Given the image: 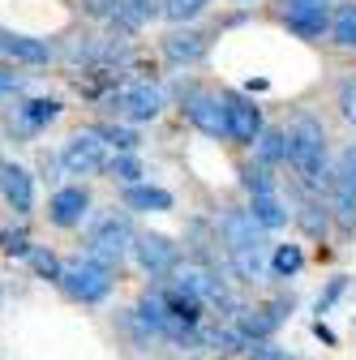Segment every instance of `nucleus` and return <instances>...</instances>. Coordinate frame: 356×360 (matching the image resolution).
Wrapping results in <instances>:
<instances>
[{
  "instance_id": "nucleus-1",
  "label": "nucleus",
  "mask_w": 356,
  "mask_h": 360,
  "mask_svg": "<svg viewBox=\"0 0 356 360\" xmlns=\"http://www.w3.org/2000/svg\"><path fill=\"white\" fill-rule=\"evenodd\" d=\"M288 163L296 167V176L305 180L309 189H326L331 185V167H326V129L300 112L288 124Z\"/></svg>"
},
{
  "instance_id": "nucleus-2",
  "label": "nucleus",
  "mask_w": 356,
  "mask_h": 360,
  "mask_svg": "<svg viewBox=\"0 0 356 360\" xmlns=\"http://www.w3.org/2000/svg\"><path fill=\"white\" fill-rule=\"evenodd\" d=\"M219 236H224V245H228V262L236 270V279H245V283L262 279L266 240H262V228L253 223V214L249 210H228L224 219H219Z\"/></svg>"
},
{
  "instance_id": "nucleus-3",
  "label": "nucleus",
  "mask_w": 356,
  "mask_h": 360,
  "mask_svg": "<svg viewBox=\"0 0 356 360\" xmlns=\"http://www.w3.org/2000/svg\"><path fill=\"white\" fill-rule=\"evenodd\" d=\"M133 240H138V232H133L129 214L108 210V214L95 219V228L86 232V253H82V257H91V262H99V266L112 270L116 262H125V257L133 253Z\"/></svg>"
},
{
  "instance_id": "nucleus-4",
  "label": "nucleus",
  "mask_w": 356,
  "mask_h": 360,
  "mask_svg": "<svg viewBox=\"0 0 356 360\" xmlns=\"http://www.w3.org/2000/svg\"><path fill=\"white\" fill-rule=\"evenodd\" d=\"M61 292L69 300H77V304H99L112 292V270L99 266V262H91V257H73V262H65Z\"/></svg>"
},
{
  "instance_id": "nucleus-5",
  "label": "nucleus",
  "mask_w": 356,
  "mask_h": 360,
  "mask_svg": "<svg viewBox=\"0 0 356 360\" xmlns=\"http://www.w3.org/2000/svg\"><path fill=\"white\" fill-rule=\"evenodd\" d=\"M181 112L198 133H206V138H228V112H224V95H219V90L181 86Z\"/></svg>"
},
{
  "instance_id": "nucleus-6",
  "label": "nucleus",
  "mask_w": 356,
  "mask_h": 360,
  "mask_svg": "<svg viewBox=\"0 0 356 360\" xmlns=\"http://www.w3.org/2000/svg\"><path fill=\"white\" fill-rule=\"evenodd\" d=\"M103 108L112 116H125V120H155L163 112V90L151 82H125L103 95Z\"/></svg>"
},
{
  "instance_id": "nucleus-7",
  "label": "nucleus",
  "mask_w": 356,
  "mask_h": 360,
  "mask_svg": "<svg viewBox=\"0 0 356 360\" xmlns=\"http://www.w3.org/2000/svg\"><path fill=\"white\" fill-rule=\"evenodd\" d=\"M61 163H65L69 176H99V172L112 167V155H108V142L95 129H82V133H73V138L65 142Z\"/></svg>"
},
{
  "instance_id": "nucleus-8",
  "label": "nucleus",
  "mask_w": 356,
  "mask_h": 360,
  "mask_svg": "<svg viewBox=\"0 0 356 360\" xmlns=\"http://www.w3.org/2000/svg\"><path fill=\"white\" fill-rule=\"evenodd\" d=\"M133 257L151 279H163V275H176V266H181V245L163 232H142L133 240Z\"/></svg>"
},
{
  "instance_id": "nucleus-9",
  "label": "nucleus",
  "mask_w": 356,
  "mask_h": 360,
  "mask_svg": "<svg viewBox=\"0 0 356 360\" xmlns=\"http://www.w3.org/2000/svg\"><path fill=\"white\" fill-rule=\"evenodd\" d=\"M224 95V112H228V138L232 142H241V146H253L258 138H262V108L249 99V95H241V90H219Z\"/></svg>"
},
{
  "instance_id": "nucleus-10",
  "label": "nucleus",
  "mask_w": 356,
  "mask_h": 360,
  "mask_svg": "<svg viewBox=\"0 0 356 360\" xmlns=\"http://www.w3.org/2000/svg\"><path fill=\"white\" fill-rule=\"evenodd\" d=\"M288 309H292V296L284 300H266V304H258V309H245L241 313V339H253V343H266L275 330H279V322L288 318Z\"/></svg>"
},
{
  "instance_id": "nucleus-11",
  "label": "nucleus",
  "mask_w": 356,
  "mask_h": 360,
  "mask_svg": "<svg viewBox=\"0 0 356 360\" xmlns=\"http://www.w3.org/2000/svg\"><path fill=\"white\" fill-rule=\"evenodd\" d=\"M279 18L296 39H322L331 30V9L326 5H284Z\"/></svg>"
},
{
  "instance_id": "nucleus-12",
  "label": "nucleus",
  "mask_w": 356,
  "mask_h": 360,
  "mask_svg": "<svg viewBox=\"0 0 356 360\" xmlns=\"http://www.w3.org/2000/svg\"><path fill=\"white\" fill-rule=\"evenodd\" d=\"M0 193H5V202L18 214H30L34 210V176L18 163H0Z\"/></svg>"
},
{
  "instance_id": "nucleus-13",
  "label": "nucleus",
  "mask_w": 356,
  "mask_h": 360,
  "mask_svg": "<svg viewBox=\"0 0 356 360\" xmlns=\"http://www.w3.org/2000/svg\"><path fill=\"white\" fill-rule=\"evenodd\" d=\"M86 210H91V193H86L82 185L56 189L52 202H48V219L56 223V228H77V223L86 219Z\"/></svg>"
},
{
  "instance_id": "nucleus-14",
  "label": "nucleus",
  "mask_w": 356,
  "mask_h": 360,
  "mask_svg": "<svg viewBox=\"0 0 356 360\" xmlns=\"http://www.w3.org/2000/svg\"><path fill=\"white\" fill-rule=\"evenodd\" d=\"M56 116H61V103H56V99H26V103H18V108H13V116H9V129L26 138V133L48 129Z\"/></svg>"
},
{
  "instance_id": "nucleus-15",
  "label": "nucleus",
  "mask_w": 356,
  "mask_h": 360,
  "mask_svg": "<svg viewBox=\"0 0 356 360\" xmlns=\"http://www.w3.org/2000/svg\"><path fill=\"white\" fill-rule=\"evenodd\" d=\"M206 52H210V39H206L202 30H172V34L163 39V56H167L172 65H198Z\"/></svg>"
},
{
  "instance_id": "nucleus-16",
  "label": "nucleus",
  "mask_w": 356,
  "mask_h": 360,
  "mask_svg": "<svg viewBox=\"0 0 356 360\" xmlns=\"http://www.w3.org/2000/svg\"><path fill=\"white\" fill-rule=\"evenodd\" d=\"M0 52L9 60H22V65H48L52 60V48L43 39H30V34H0Z\"/></svg>"
},
{
  "instance_id": "nucleus-17",
  "label": "nucleus",
  "mask_w": 356,
  "mask_h": 360,
  "mask_svg": "<svg viewBox=\"0 0 356 360\" xmlns=\"http://www.w3.org/2000/svg\"><path fill=\"white\" fill-rule=\"evenodd\" d=\"M249 214H253V223H258V228L262 232H275V228H284V223H288V202L279 198V189L275 193H262V198H253L249 202Z\"/></svg>"
},
{
  "instance_id": "nucleus-18",
  "label": "nucleus",
  "mask_w": 356,
  "mask_h": 360,
  "mask_svg": "<svg viewBox=\"0 0 356 360\" xmlns=\"http://www.w3.org/2000/svg\"><path fill=\"white\" fill-rule=\"evenodd\" d=\"M155 13H163V0H120V9H116L112 26L125 30V34H133L142 22H151Z\"/></svg>"
},
{
  "instance_id": "nucleus-19",
  "label": "nucleus",
  "mask_w": 356,
  "mask_h": 360,
  "mask_svg": "<svg viewBox=\"0 0 356 360\" xmlns=\"http://www.w3.org/2000/svg\"><path fill=\"white\" fill-rule=\"evenodd\" d=\"M125 206L146 210V214H163V210H172V193L159 185H133V189H125Z\"/></svg>"
},
{
  "instance_id": "nucleus-20",
  "label": "nucleus",
  "mask_w": 356,
  "mask_h": 360,
  "mask_svg": "<svg viewBox=\"0 0 356 360\" xmlns=\"http://www.w3.org/2000/svg\"><path fill=\"white\" fill-rule=\"evenodd\" d=\"M253 150H258V163H262V167L284 163V159H288V133H284V129H262V138L253 142Z\"/></svg>"
},
{
  "instance_id": "nucleus-21",
  "label": "nucleus",
  "mask_w": 356,
  "mask_h": 360,
  "mask_svg": "<svg viewBox=\"0 0 356 360\" xmlns=\"http://www.w3.org/2000/svg\"><path fill=\"white\" fill-rule=\"evenodd\" d=\"M331 34H335L339 48H356V0H343L331 13Z\"/></svg>"
},
{
  "instance_id": "nucleus-22",
  "label": "nucleus",
  "mask_w": 356,
  "mask_h": 360,
  "mask_svg": "<svg viewBox=\"0 0 356 360\" xmlns=\"http://www.w3.org/2000/svg\"><path fill=\"white\" fill-rule=\"evenodd\" d=\"M300 266H305L300 245H279V249L271 253V275H275V279H292Z\"/></svg>"
},
{
  "instance_id": "nucleus-23",
  "label": "nucleus",
  "mask_w": 356,
  "mask_h": 360,
  "mask_svg": "<svg viewBox=\"0 0 356 360\" xmlns=\"http://www.w3.org/2000/svg\"><path fill=\"white\" fill-rule=\"evenodd\" d=\"M95 133H99L108 146H116L120 155H133V150H138V133L125 129V124H95Z\"/></svg>"
},
{
  "instance_id": "nucleus-24",
  "label": "nucleus",
  "mask_w": 356,
  "mask_h": 360,
  "mask_svg": "<svg viewBox=\"0 0 356 360\" xmlns=\"http://www.w3.org/2000/svg\"><path fill=\"white\" fill-rule=\"evenodd\" d=\"M30 266L39 279H52V283H61V275H65V262L52 249H30Z\"/></svg>"
},
{
  "instance_id": "nucleus-25",
  "label": "nucleus",
  "mask_w": 356,
  "mask_h": 360,
  "mask_svg": "<svg viewBox=\"0 0 356 360\" xmlns=\"http://www.w3.org/2000/svg\"><path fill=\"white\" fill-rule=\"evenodd\" d=\"M241 176H245V189H249V198H262V193H275V189H279V185H275V176H271V167H262V163L245 167Z\"/></svg>"
},
{
  "instance_id": "nucleus-26",
  "label": "nucleus",
  "mask_w": 356,
  "mask_h": 360,
  "mask_svg": "<svg viewBox=\"0 0 356 360\" xmlns=\"http://www.w3.org/2000/svg\"><path fill=\"white\" fill-rule=\"evenodd\" d=\"M108 172L120 180L125 189H133V185H138V176H142V163L133 159V155H112V167H108Z\"/></svg>"
},
{
  "instance_id": "nucleus-27",
  "label": "nucleus",
  "mask_w": 356,
  "mask_h": 360,
  "mask_svg": "<svg viewBox=\"0 0 356 360\" xmlns=\"http://www.w3.org/2000/svg\"><path fill=\"white\" fill-rule=\"evenodd\" d=\"M206 5H210V0H163V18H167V22H189V18H198Z\"/></svg>"
},
{
  "instance_id": "nucleus-28",
  "label": "nucleus",
  "mask_w": 356,
  "mask_h": 360,
  "mask_svg": "<svg viewBox=\"0 0 356 360\" xmlns=\"http://www.w3.org/2000/svg\"><path fill=\"white\" fill-rule=\"evenodd\" d=\"M296 219L305 223V232H309V236H326V210H322L318 202H300Z\"/></svg>"
},
{
  "instance_id": "nucleus-29",
  "label": "nucleus",
  "mask_w": 356,
  "mask_h": 360,
  "mask_svg": "<svg viewBox=\"0 0 356 360\" xmlns=\"http://www.w3.org/2000/svg\"><path fill=\"white\" fill-rule=\"evenodd\" d=\"M30 236L22 232V228H5L0 232V253H9V257H30Z\"/></svg>"
},
{
  "instance_id": "nucleus-30",
  "label": "nucleus",
  "mask_w": 356,
  "mask_h": 360,
  "mask_svg": "<svg viewBox=\"0 0 356 360\" xmlns=\"http://www.w3.org/2000/svg\"><path fill=\"white\" fill-rule=\"evenodd\" d=\"M331 189H335V210H339V219H343V223H352V219H356V189H352V185H343L339 176L331 180Z\"/></svg>"
},
{
  "instance_id": "nucleus-31",
  "label": "nucleus",
  "mask_w": 356,
  "mask_h": 360,
  "mask_svg": "<svg viewBox=\"0 0 356 360\" xmlns=\"http://www.w3.org/2000/svg\"><path fill=\"white\" fill-rule=\"evenodd\" d=\"M339 112L356 124V77H343L339 82Z\"/></svg>"
},
{
  "instance_id": "nucleus-32",
  "label": "nucleus",
  "mask_w": 356,
  "mask_h": 360,
  "mask_svg": "<svg viewBox=\"0 0 356 360\" xmlns=\"http://www.w3.org/2000/svg\"><path fill=\"white\" fill-rule=\"evenodd\" d=\"M343 288H348V279H343V275H339V279H331V283H326V292H318L314 309H318V313H326V309H331V304L343 296Z\"/></svg>"
},
{
  "instance_id": "nucleus-33",
  "label": "nucleus",
  "mask_w": 356,
  "mask_h": 360,
  "mask_svg": "<svg viewBox=\"0 0 356 360\" xmlns=\"http://www.w3.org/2000/svg\"><path fill=\"white\" fill-rule=\"evenodd\" d=\"M339 180H343V185H352L356 189V142L343 150V159H339V172H335Z\"/></svg>"
},
{
  "instance_id": "nucleus-34",
  "label": "nucleus",
  "mask_w": 356,
  "mask_h": 360,
  "mask_svg": "<svg viewBox=\"0 0 356 360\" xmlns=\"http://www.w3.org/2000/svg\"><path fill=\"white\" fill-rule=\"evenodd\" d=\"M82 9L91 13V18H116L120 0H82Z\"/></svg>"
},
{
  "instance_id": "nucleus-35",
  "label": "nucleus",
  "mask_w": 356,
  "mask_h": 360,
  "mask_svg": "<svg viewBox=\"0 0 356 360\" xmlns=\"http://www.w3.org/2000/svg\"><path fill=\"white\" fill-rule=\"evenodd\" d=\"M22 90V73H13V69H0V103L5 99H13Z\"/></svg>"
},
{
  "instance_id": "nucleus-36",
  "label": "nucleus",
  "mask_w": 356,
  "mask_h": 360,
  "mask_svg": "<svg viewBox=\"0 0 356 360\" xmlns=\"http://www.w3.org/2000/svg\"><path fill=\"white\" fill-rule=\"evenodd\" d=\"M314 335H318V339H322V343H335V330H331V326H326V322H314Z\"/></svg>"
},
{
  "instance_id": "nucleus-37",
  "label": "nucleus",
  "mask_w": 356,
  "mask_h": 360,
  "mask_svg": "<svg viewBox=\"0 0 356 360\" xmlns=\"http://www.w3.org/2000/svg\"><path fill=\"white\" fill-rule=\"evenodd\" d=\"M284 5H335V9H339L343 0H284Z\"/></svg>"
}]
</instances>
